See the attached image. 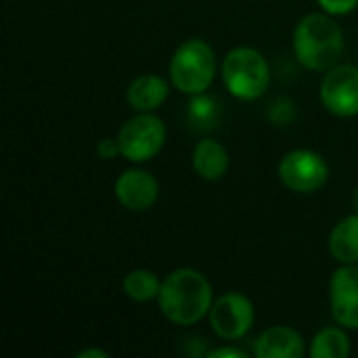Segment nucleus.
I'll return each mask as SVG.
<instances>
[{
  "instance_id": "obj_14",
  "label": "nucleus",
  "mask_w": 358,
  "mask_h": 358,
  "mask_svg": "<svg viewBox=\"0 0 358 358\" xmlns=\"http://www.w3.org/2000/svg\"><path fill=\"white\" fill-rule=\"evenodd\" d=\"M329 252L338 262H358V212L336 224V229L329 235Z\"/></svg>"
},
{
  "instance_id": "obj_4",
  "label": "nucleus",
  "mask_w": 358,
  "mask_h": 358,
  "mask_svg": "<svg viewBox=\"0 0 358 358\" xmlns=\"http://www.w3.org/2000/svg\"><path fill=\"white\" fill-rule=\"evenodd\" d=\"M222 80L231 94L243 101H254L262 96L271 82V71L266 59L248 46L235 48L224 57Z\"/></svg>"
},
{
  "instance_id": "obj_13",
  "label": "nucleus",
  "mask_w": 358,
  "mask_h": 358,
  "mask_svg": "<svg viewBox=\"0 0 358 358\" xmlns=\"http://www.w3.org/2000/svg\"><path fill=\"white\" fill-rule=\"evenodd\" d=\"M193 168L201 178L218 180L229 170V153L218 141H199L193 151Z\"/></svg>"
},
{
  "instance_id": "obj_21",
  "label": "nucleus",
  "mask_w": 358,
  "mask_h": 358,
  "mask_svg": "<svg viewBox=\"0 0 358 358\" xmlns=\"http://www.w3.org/2000/svg\"><path fill=\"white\" fill-rule=\"evenodd\" d=\"M352 201H355V208H357V212H358V187H357V191H355V197H352Z\"/></svg>"
},
{
  "instance_id": "obj_9",
  "label": "nucleus",
  "mask_w": 358,
  "mask_h": 358,
  "mask_svg": "<svg viewBox=\"0 0 358 358\" xmlns=\"http://www.w3.org/2000/svg\"><path fill=\"white\" fill-rule=\"evenodd\" d=\"M329 300L336 321L344 327L358 329V266L348 264L334 273Z\"/></svg>"
},
{
  "instance_id": "obj_2",
  "label": "nucleus",
  "mask_w": 358,
  "mask_h": 358,
  "mask_svg": "<svg viewBox=\"0 0 358 358\" xmlns=\"http://www.w3.org/2000/svg\"><path fill=\"white\" fill-rule=\"evenodd\" d=\"M294 50L304 67L323 71L334 67L342 57L344 34L334 19L325 15H308L296 27Z\"/></svg>"
},
{
  "instance_id": "obj_8",
  "label": "nucleus",
  "mask_w": 358,
  "mask_h": 358,
  "mask_svg": "<svg viewBox=\"0 0 358 358\" xmlns=\"http://www.w3.org/2000/svg\"><path fill=\"white\" fill-rule=\"evenodd\" d=\"M321 101L329 113L350 117L358 113V67H334L321 84Z\"/></svg>"
},
{
  "instance_id": "obj_15",
  "label": "nucleus",
  "mask_w": 358,
  "mask_h": 358,
  "mask_svg": "<svg viewBox=\"0 0 358 358\" xmlns=\"http://www.w3.org/2000/svg\"><path fill=\"white\" fill-rule=\"evenodd\" d=\"M348 355H350L348 338L338 327H329V329H323L321 334H317L313 340V346H310L313 358H346Z\"/></svg>"
},
{
  "instance_id": "obj_1",
  "label": "nucleus",
  "mask_w": 358,
  "mask_h": 358,
  "mask_svg": "<svg viewBox=\"0 0 358 358\" xmlns=\"http://www.w3.org/2000/svg\"><path fill=\"white\" fill-rule=\"evenodd\" d=\"M159 308L176 325H193L212 308V287L208 279L193 268H178L166 277L159 289Z\"/></svg>"
},
{
  "instance_id": "obj_3",
  "label": "nucleus",
  "mask_w": 358,
  "mask_h": 358,
  "mask_svg": "<svg viewBox=\"0 0 358 358\" xmlns=\"http://www.w3.org/2000/svg\"><path fill=\"white\" fill-rule=\"evenodd\" d=\"M216 73V57L208 42L189 40L178 46L170 61L172 84L187 94H203Z\"/></svg>"
},
{
  "instance_id": "obj_12",
  "label": "nucleus",
  "mask_w": 358,
  "mask_h": 358,
  "mask_svg": "<svg viewBox=\"0 0 358 358\" xmlns=\"http://www.w3.org/2000/svg\"><path fill=\"white\" fill-rule=\"evenodd\" d=\"M168 99V82L159 76H138L128 86V103L136 111H155Z\"/></svg>"
},
{
  "instance_id": "obj_6",
  "label": "nucleus",
  "mask_w": 358,
  "mask_h": 358,
  "mask_svg": "<svg viewBox=\"0 0 358 358\" xmlns=\"http://www.w3.org/2000/svg\"><path fill=\"white\" fill-rule=\"evenodd\" d=\"M327 164L325 159L306 149H298L287 153L279 164L281 182L296 193H315L327 180Z\"/></svg>"
},
{
  "instance_id": "obj_17",
  "label": "nucleus",
  "mask_w": 358,
  "mask_h": 358,
  "mask_svg": "<svg viewBox=\"0 0 358 358\" xmlns=\"http://www.w3.org/2000/svg\"><path fill=\"white\" fill-rule=\"evenodd\" d=\"M319 4L331 15H346L357 8L358 0H319Z\"/></svg>"
},
{
  "instance_id": "obj_20",
  "label": "nucleus",
  "mask_w": 358,
  "mask_h": 358,
  "mask_svg": "<svg viewBox=\"0 0 358 358\" xmlns=\"http://www.w3.org/2000/svg\"><path fill=\"white\" fill-rule=\"evenodd\" d=\"M90 357L107 358V352H103V350H84V352H80V355H78V358H90Z\"/></svg>"
},
{
  "instance_id": "obj_11",
  "label": "nucleus",
  "mask_w": 358,
  "mask_h": 358,
  "mask_svg": "<svg viewBox=\"0 0 358 358\" xmlns=\"http://www.w3.org/2000/svg\"><path fill=\"white\" fill-rule=\"evenodd\" d=\"M254 352L258 358H300L304 357V338L292 327L277 325L256 338Z\"/></svg>"
},
{
  "instance_id": "obj_5",
  "label": "nucleus",
  "mask_w": 358,
  "mask_h": 358,
  "mask_svg": "<svg viewBox=\"0 0 358 358\" xmlns=\"http://www.w3.org/2000/svg\"><path fill=\"white\" fill-rule=\"evenodd\" d=\"M117 143H120V153L126 159L147 162L162 151L166 143V126L151 111H141L138 115L130 117L122 126L117 134Z\"/></svg>"
},
{
  "instance_id": "obj_18",
  "label": "nucleus",
  "mask_w": 358,
  "mask_h": 358,
  "mask_svg": "<svg viewBox=\"0 0 358 358\" xmlns=\"http://www.w3.org/2000/svg\"><path fill=\"white\" fill-rule=\"evenodd\" d=\"M96 153L103 157V159H111L120 153V143L113 141V138H103L96 147Z\"/></svg>"
},
{
  "instance_id": "obj_19",
  "label": "nucleus",
  "mask_w": 358,
  "mask_h": 358,
  "mask_svg": "<svg viewBox=\"0 0 358 358\" xmlns=\"http://www.w3.org/2000/svg\"><path fill=\"white\" fill-rule=\"evenodd\" d=\"M210 358H222V357H231V358H245V355L237 348H218V350H212L208 352Z\"/></svg>"
},
{
  "instance_id": "obj_16",
  "label": "nucleus",
  "mask_w": 358,
  "mask_h": 358,
  "mask_svg": "<svg viewBox=\"0 0 358 358\" xmlns=\"http://www.w3.org/2000/svg\"><path fill=\"white\" fill-rule=\"evenodd\" d=\"M162 283L149 271H132L124 279V292L134 302H149L159 296Z\"/></svg>"
},
{
  "instance_id": "obj_10",
  "label": "nucleus",
  "mask_w": 358,
  "mask_h": 358,
  "mask_svg": "<svg viewBox=\"0 0 358 358\" xmlns=\"http://www.w3.org/2000/svg\"><path fill=\"white\" fill-rule=\"evenodd\" d=\"M157 180L145 170H126L115 180V197L117 201L132 212L149 210L157 199Z\"/></svg>"
},
{
  "instance_id": "obj_7",
  "label": "nucleus",
  "mask_w": 358,
  "mask_h": 358,
  "mask_svg": "<svg viewBox=\"0 0 358 358\" xmlns=\"http://www.w3.org/2000/svg\"><path fill=\"white\" fill-rule=\"evenodd\" d=\"M210 323L218 338L239 340L254 325V304L243 294H224L212 304Z\"/></svg>"
}]
</instances>
